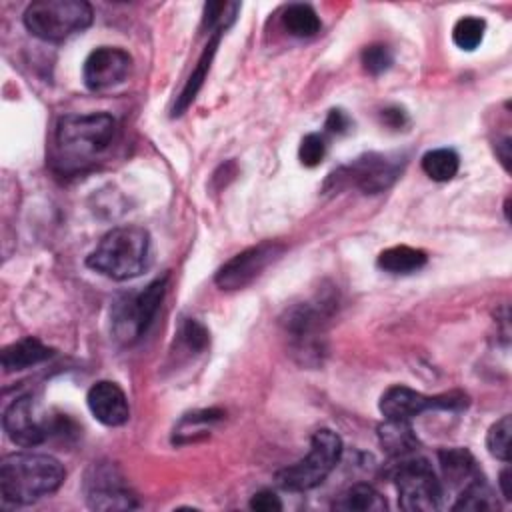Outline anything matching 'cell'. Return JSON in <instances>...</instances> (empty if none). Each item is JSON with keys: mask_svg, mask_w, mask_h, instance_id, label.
I'll list each match as a JSON object with an SVG mask.
<instances>
[{"mask_svg": "<svg viewBox=\"0 0 512 512\" xmlns=\"http://www.w3.org/2000/svg\"><path fill=\"white\" fill-rule=\"evenodd\" d=\"M116 120L106 112L66 114L58 120L52 142V166L72 176L92 168L116 138Z\"/></svg>", "mask_w": 512, "mask_h": 512, "instance_id": "1", "label": "cell"}, {"mask_svg": "<svg viewBox=\"0 0 512 512\" xmlns=\"http://www.w3.org/2000/svg\"><path fill=\"white\" fill-rule=\"evenodd\" d=\"M64 476V466L50 454L14 452L0 462V492L6 502L32 504L54 494Z\"/></svg>", "mask_w": 512, "mask_h": 512, "instance_id": "2", "label": "cell"}, {"mask_svg": "<svg viewBox=\"0 0 512 512\" xmlns=\"http://www.w3.org/2000/svg\"><path fill=\"white\" fill-rule=\"evenodd\" d=\"M150 264V234L142 226H118L106 232L88 254L86 266L112 280L140 276Z\"/></svg>", "mask_w": 512, "mask_h": 512, "instance_id": "3", "label": "cell"}, {"mask_svg": "<svg viewBox=\"0 0 512 512\" xmlns=\"http://www.w3.org/2000/svg\"><path fill=\"white\" fill-rule=\"evenodd\" d=\"M92 6L84 0H38L24 10L26 30L44 42H62L92 24Z\"/></svg>", "mask_w": 512, "mask_h": 512, "instance_id": "4", "label": "cell"}, {"mask_svg": "<svg viewBox=\"0 0 512 512\" xmlns=\"http://www.w3.org/2000/svg\"><path fill=\"white\" fill-rule=\"evenodd\" d=\"M342 450V438L336 432L328 428L316 430L310 438L308 454L276 472L278 486L290 492H306L320 486L340 462Z\"/></svg>", "mask_w": 512, "mask_h": 512, "instance_id": "5", "label": "cell"}, {"mask_svg": "<svg viewBox=\"0 0 512 512\" xmlns=\"http://www.w3.org/2000/svg\"><path fill=\"white\" fill-rule=\"evenodd\" d=\"M166 282V276L156 278L144 288L122 294L114 300L110 310V326L112 336L120 344H134L144 336L162 304V298L166 294Z\"/></svg>", "mask_w": 512, "mask_h": 512, "instance_id": "6", "label": "cell"}, {"mask_svg": "<svg viewBox=\"0 0 512 512\" xmlns=\"http://www.w3.org/2000/svg\"><path fill=\"white\" fill-rule=\"evenodd\" d=\"M394 468V482L398 490V504L406 512H432L442 506L444 488L432 464L416 454L398 458Z\"/></svg>", "mask_w": 512, "mask_h": 512, "instance_id": "7", "label": "cell"}, {"mask_svg": "<svg viewBox=\"0 0 512 512\" xmlns=\"http://www.w3.org/2000/svg\"><path fill=\"white\" fill-rule=\"evenodd\" d=\"M326 318L328 310L322 300L296 304L286 312L284 328L292 346V354L300 360V364L316 366L322 362Z\"/></svg>", "mask_w": 512, "mask_h": 512, "instance_id": "8", "label": "cell"}, {"mask_svg": "<svg viewBox=\"0 0 512 512\" xmlns=\"http://www.w3.org/2000/svg\"><path fill=\"white\" fill-rule=\"evenodd\" d=\"M402 166L404 160L398 154L368 152L352 160L348 166H342L330 176V180L338 182V186H356L364 194H378L396 182Z\"/></svg>", "mask_w": 512, "mask_h": 512, "instance_id": "9", "label": "cell"}, {"mask_svg": "<svg viewBox=\"0 0 512 512\" xmlns=\"http://www.w3.org/2000/svg\"><path fill=\"white\" fill-rule=\"evenodd\" d=\"M468 406V398L462 392H444L426 396L408 386H390L378 402L384 418L390 420H412L426 410H462Z\"/></svg>", "mask_w": 512, "mask_h": 512, "instance_id": "10", "label": "cell"}, {"mask_svg": "<svg viewBox=\"0 0 512 512\" xmlns=\"http://www.w3.org/2000/svg\"><path fill=\"white\" fill-rule=\"evenodd\" d=\"M284 252V246L280 242L264 240L256 246H250L230 260H226L216 276L214 282L222 290H242L248 284H252L272 262H276Z\"/></svg>", "mask_w": 512, "mask_h": 512, "instance_id": "11", "label": "cell"}, {"mask_svg": "<svg viewBox=\"0 0 512 512\" xmlns=\"http://www.w3.org/2000/svg\"><path fill=\"white\" fill-rule=\"evenodd\" d=\"M2 426L6 436L22 448L40 446L54 430L48 418L40 414L32 396H18L12 400L4 410Z\"/></svg>", "mask_w": 512, "mask_h": 512, "instance_id": "12", "label": "cell"}, {"mask_svg": "<svg viewBox=\"0 0 512 512\" xmlns=\"http://www.w3.org/2000/svg\"><path fill=\"white\" fill-rule=\"evenodd\" d=\"M132 68V56L118 46L94 48L82 66V80L88 90H106L126 80Z\"/></svg>", "mask_w": 512, "mask_h": 512, "instance_id": "13", "label": "cell"}, {"mask_svg": "<svg viewBox=\"0 0 512 512\" xmlns=\"http://www.w3.org/2000/svg\"><path fill=\"white\" fill-rule=\"evenodd\" d=\"M86 502L94 510H130L138 506L136 496L110 466H92L86 476Z\"/></svg>", "mask_w": 512, "mask_h": 512, "instance_id": "14", "label": "cell"}, {"mask_svg": "<svg viewBox=\"0 0 512 512\" xmlns=\"http://www.w3.org/2000/svg\"><path fill=\"white\" fill-rule=\"evenodd\" d=\"M86 404L92 416L104 426H122L130 418V404L124 390L112 380H100L90 386Z\"/></svg>", "mask_w": 512, "mask_h": 512, "instance_id": "15", "label": "cell"}, {"mask_svg": "<svg viewBox=\"0 0 512 512\" xmlns=\"http://www.w3.org/2000/svg\"><path fill=\"white\" fill-rule=\"evenodd\" d=\"M438 462H440V470L444 480L452 486V488H466L468 484L476 482L482 478V472L472 456L470 450L466 448H442L438 452Z\"/></svg>", "mask_w": 512, "mask_h": 512, "instance_id": "16", "label": "cell"}, {"mask_svg": "<svg viewBox=\"0 0 512 512\" xmlns=\"http://www.w3.org/2000/svg\"><path fill=\"white\" fill-rule=\"evenodd\" d=\"M54 354L50 346H46L42 340L34 336H26L18 342L8 344L2 350V368L4 372H20L26 368H32L44 360H48Z\"/></svg>", "mask_w": 512, "mask_h": 512, "instance_id": "17", "label": "cell"}, {"mask_svg": "<svg viewBox=\"0 0 512 512\" xmlns=\"http://www.w3.org/2000/svg\"><path fill=\"white\" fill-rule=\"evenodd\" d=\"M378 440H380V446L396 460L416 454V450L420 446V440H418L416 432L412 430L410 420L386 418L378 426Z\"/></svg>", "mask_w": 512, "mask_h": 512, "instance_id": "18", "label": "cell"}, {"mask_svg": "<svg viewBox=\"0 0 512 512\" xmlns=\"http://www.w3.org/2000/svg\"><path fill=\"white\" fill-rule=\"evenodd\" d=\"M220 36H222V34H212V36H210V40H208L204 52L200 54V58H198V62H196V68H194L192 74L188 76V80H186L182 92L178 94V98H176V102H174L172 116H180V114L194 102V98H196V94L200 92V88H202V84H204V80H206V74H208V70H210V64H212V58H214V54H216Z\"/></svg>", "mask_w": 512, "mask_h": 512, "instance_id": "19", "label": "cell"}, {"mask_svg": "<svg viewBox=\"0 0 512 512\" xmlns=\"http://www.w3.org/2000/svg\"><path fill=\"white\" fill-rule=\"evenodd\" d=\"M334 510L344 512H382L386 510L384 496L370 484H354L334 500Z\"/></svg>", "mask_w": 512, "mask_h": 512, "instance_id": "20", "label": "cell"}, {"mask_svg": "<svg viewBox=\"0 0 512 512\" xmlns=\"http://www.w3.org/2000/svg\"><path fill=\"white\" fill-rule=\"evenodd\" d=\"M428 256L424 250L412 246H392L378 254V268L388 274H412L426 264Z\"/></svg>", "mask_w": 512, "mask_h": 512, "instance_id": "21", "label": "cell"}, {"mask_svg": "<svg viewBox=\"0 0 512 512\" xmlns=\"http://www.w3.org/2000/svg\"><path fill=\"white\" fill-rule=\"evenodd\" d=\"M282 24L296 38H312L322 28L320 16L310 4H290L282 12Z\"/></svg>", "mask_w": 512, "mask_h": 512, "instance_id": "22", "label": "cell"}, {"mask_svg": "<svg viewBox=\"0 0 512 512\" xmlns=\"http://www.w3.org/2000/svg\"><path fill=\"white\" fill-rule=\"evenodd\" d=\"M460 158L452 148H434L422 156V170L434 182H448L458 174Z\"/></svg>", "mask_w": 512, "mask_h": 512, "instance_id": "23", "label": "cell"}, {"mask_svg": "<svg viewBox=\"0 0 512 512\" xmlns=\"http://www.w3.org/2000/svg\"><path fill=\"white\" fill-rule=\"evenodd\" d=\"M494 508H498V502L490 486L484 482V478L462 488L458 494V500L452 506V510H470V512H486Z\"/></svg>", "mask_w": 512, "mask_h": 512, "instance_id": "24", "label": "cell"}, {"mask_svg": "<svg viewBox=\"0 0 512 512\" xmlns=\"http://www.w3.org/2000/svg\"><path fill=\"white\" fill-rule=\"evenodd\" d=\"M240 12L238 2H206L202 14V26L212 34H224Z\"/></svg>", "mask_w": 512, "mask_h": 512, "instance_id": "25", "label": "cell"}, {"mask_svg": "<svg viewBox=\"0 0 512 512\" xmlns=\"http://www.w3.org/2000/svg\"><path fill=\"white\" fill-rule=\"evenodd\" d=\"M486 32V22L478 16H462L452 28V42L460 50H474L480 46Z\"/></svg>", "mask_w": 512, "mask_h": 512, "instance_id": "26", "label": "cell"}, {"mask_svg": "<svg viewBox=\"0 0 512 512\" xmlns=\"http://www.w3.org/2000/svg\"><path fill=\"white\" fill-rule=\"evenodd\" d=\"M510 432H512V420L506 414L500 420H496L486 434L488 452L502 462H510Z\"/></svg>", "mask_w": 512, "mask_h": 512, "instance_id": "27", "label": "cell"}, {"mask_svg": "<svg viewBox=\"0 0 512 512\" xmlns=\"http://www.w3.org/2000/svg\"><path fill=\"white\" fill-rule=\"evenodd\" d=\"M326 148H328V144H326L324 134H320V132L306 134L302 138L300 146H298V160H300V164L306 166V168L318 166L324 160V156H326Z\"/></svg>", "mask_w": 512, "mask_h": 512, "instance_id": "28", "label": "cell"}, {"mask_svg": "<svg viewBox=\"0 0 512 512\" xmlns=\"http://www.w3.org/2000/svg\"><path fill=\"white\" fill-rule=\"evenodd\" d=\"M360 62H362V66L368 74L378 76V74L386 72L392 66L394 56H392V50L386 44H370L362 50Z\"/></svg>", "mask_w": 512, "mask_h": 512, "instance_id": "29", "label": "cell"}, {"mask_svg": "<svg viewBox=\"0 0 512 512\" xmlns=\"http://www.w3.org/2000/svg\"><path fill=\"white\" fill-rule=\"evenodd\" d=\"M178 338L180 342L186 346L188 352H202L208 342H210V334L206 330V326L194 318H184L178 330Z\"/></svg>", "mask_w": 512, "mask_h": 512, "instance_id": "30", "label": "cell"}, {"mask_svg": "<svg viewBox=\"0 0 512 512\" xmlns=\"http://www.w3.org/2000/svg\"><path fill=\"white\" fill-rule=\"evenodd\" d=\"M250 508L256 512H280L282 502L272 490H260L250 498Z\"/></svg>", "mask_w": 512, "mask_h": 512, "instance_id": "31", "label": "cell"}, {"mask_svg": "<svg viewBox=\"0 0 512 512\" xmlns=\"http://www.w3.org/2000/svg\"><path fill=\"white\" fill-rule=\"evenodd\" d=\"M350 126H352L350 116L344 110H340V108L330 110L328 116H326V122H324V128L330 134H344V132H348Z\"/></svg>", "mask_w": 512, "mask_h": 512, "instance_id": "32", "label": "cell"}, {"mask_svg": "<svg viewBox=\"0 0 512 512\" xmlns=\"http://www.w3.org/2000/svg\"><path fill=\"white\" fill-rule=\"evenodd\" d=\"M382 122H384L386 126L398 130V128H404V126L408 124V116H406V112H404L402 108L390 106V108L382 110Z\"/></svg>", "mask_w": 512, "mask_h": 512, "instance_id": "33", "label": "cell"}, {"mask_svg": "<svg viewBox=\"0 0 512 512\" xmlns=\"http://www.w3.org/2000/svg\"><path fill=\"white\" fill-rule=\"evenodd\" d=\"M498 484H500L502 496H504L506 500H512V472H510V468H508V466L500 472V480H498Z\"/></svg>", "mask_w": 512, "mask_h": 512, "instance_id": "34", "label": "cell"}, {"mask_svg": "<svg viewBox=\"0 0 512 512\" xmlns=\"http://www.w3.org/2000/svg\"><path fill=\"white\" fill-rule=\"evenodd\" d=\"M496 152L500 156V162L504 164V168L508 170L510 168V138L506 136L502 142L496 144Z\"/></svg>", "mask_w": 512, "mask_h": 512, "instance_id": "35", "label": "cell"}]
</instances>
